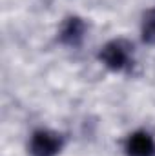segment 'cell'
I'll return each instance as SVG.
<instances>
[{
	"label": "cell",
	"mask_w": 155,
	"mask_h": 156,
	"mask_svg": "<svg viewBox=\"0 0 155 156\" xmlns=\"http://www.w3.org/2000/svg\"><path fill=\"white\" fill-rule=\"evenodd\" d=\"M144 38L150 40V42L155 40V11H152L146 16V22H144Z\"/></svg>",
	"instance_id": "cell-4"
},
{
	"label": "cell",
	"mask_w": 155,
	"mask_h": 156,
	"mask_svg": "<svg viewBox=\"0 0 155 156\" xmlns=\"http://www.w3.org/2000/svg\"><path fill=\"white\" fill-rule=\"evenodd\" d=\"M130 154L131 156H152L153 154V142L148 134H135L130 140Z\"/></svg>",
	"instance_id": "cell-3"
},
{
	"label": "cell",
	"mask_w": 155,
	"mask_h": 156,
	"mask_svg": "<svg viewBox=\"0 0 155 156\" xmlns=\"http://www.w3.org/2000/svg\"><path fill=\"white\" fill-rule=\"evenodd\" d=\"M102 56L112 67H122L126 64V60H128V51H126V47L120 42H115V44H110L104 49Z\"/></svg>",
	"instance_id": "cell-2"
},
{
	"label": "cell",
	"mask_w": 155,
	"mask_h": 156,
	"mask_svg": "<svg viewBox=\"0 0 155 156\" xmlns=\"http://www.w3.org/2000/svg\"><path fill=\"white\" fill-rule=\"evenodd\" d=\"M59 140L53 136V134H47V133H40L35 136L33 140V154L35 156H51L57 153L59 149Z\"/></svg>",
	"instance_id": "cell-1"
}]
</instances>
